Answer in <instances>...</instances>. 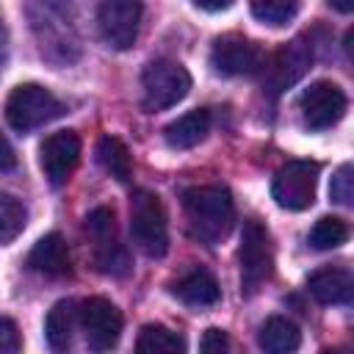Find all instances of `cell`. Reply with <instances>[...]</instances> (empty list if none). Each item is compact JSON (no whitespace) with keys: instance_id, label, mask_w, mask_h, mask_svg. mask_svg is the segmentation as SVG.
Segmentation results:
<instances>
[{"instance_id":"cell-16","label":"cell","mask_w":354,"mask_h":354,"mask_svg":"<svg viewBox=\"0 0 354 354\" xmlns=\"http://www.w3.org/2000/svg\"><path fill=\"white\" fill-rule=\"evenodd\" d=\"M77 310L72 299H61L50 307L44 318V337L53 354H72V332H75Z\"/></svg>"},{"instance_id":"cell-17","label":"cell","mask_w":354,"mask_h":354,"mask_svg":"<svg viewBox=\"0 0 354 354\" xmlns=\"http://www.w3.org/2000/svg\"><path fill=\"white\" fill-rule=\"evenodd\" d=\"M207 130H210V111L194 108V111L177 116L174 122H169L166 130H163V138L174 149H191L199 141H205Z\"/></svg>"},{"instance_id":"cell-20","label":"cell","mask_w":354,"mask_h":354,"mask_svg":"<svg viewBox=\"0 0 354 354\" xmlns=\"http://www.w3.org/2000/svg\"><path fill=\"white\" fill-rule=\"evenodd\" d=\"M133 354H185V337L163 324L141 326Z\"/></svg>"},{"instance_id":"cell-22","label":"cell","mask_w":354,"mask_h":354,"mask_svg":"<svg viewBox=\"0 0 354 354\" xmlns=\"http://www.w3.org/2000/svg\"><path fill=\"white\" fill-rule=\"evenodd\" d=\"M28 221V207L22 199H17L14 194H3L0 191V243H11Z\"/></svg>"},{"instance_id":"cell-11","label":"cell","mask_w":354,"mask_h":354,"mask_svg":"<svg viewBox=\"0 0 354 354\" xmlns=\"http://www.w3.org/2000/svg\"><path fill=\"white\" fill-rule=\"evenodd\" d=\"M97 22H100V33L108 47L130 50L138 36L141 6L133 0H105L97 8Z\"/></svg>"},{"instance_id":"cell-21","label":"cell","mask_w":354,"mask_h":354,"mask_svg":"<svg viewBox=\"0 0 354 354\" xmlns=\"http://www.w3.org/2000/svg\"><path fill=\"white\" fill-rule=\"evenodd\" d=\"M97 160L100 166L119 183H127L130 180V171H133V160H130V149L124 147L122 138L116 136H102L97 141Z\"/></svg>"},{"instance_id":"cell-29","label":"cell","mask_w":354,"mask_h":354,"mask_svg":"<svg viewBox=\"0 0 354 354\" xmlns=\"http://www.w3.org/2000/svg\"><path fill=\"white\" fill-rule=\"evenodd\" d=\"M194 6L202 8V11H224V8H230L232 3H230V0H224V3H202V0H196Z\"/></svg>"},{"instance_id":"cell-8","label":"cell","mask_w":354,"mask_h":354,"mask_svg":"<svg viewBox=\"0 0 354 354\" xmlns=\"http://www.w3.org/2000/svg\"><path fill=\"white\" fill-rule=\"evenodd\" d=\"M238 260H241V288H243V293H254V290L268 279L271 266H274L268 232H266V227H263L260 221H254V218L243 221Z\"/></svg>"},{"instance_id":"cell-5","label":"cell","mask_w":354,"mask_h":354,"mask_svg":"<svg viewBox=\"0 0 354 354\" xmlns=\"http://www.w3.org/2000/svg\"><path fill=\"white\" fill-rule=\"evenodd\" d=\"M86 235L94 243V257L102 274L124 277L130 271V257L116 238V216L111 207H94L86 216Z\"/></svg>"},{"instance_id":"cell-25","label":"cell","mask_w":354,"mask_h":354,"mask_svg":"<svg viewBox=\"0 0 354 354\" xmlns=\"http://www.w3.org/2000/svg\"><path fill=\"white\" fill-rule=\"evenodd\" d=\"M329 196H332L337 205H351V199H354V169H351L348 163H343V166L332 174Z\"/></svg>"},{"instance_id":"cell-24","label":"cell","mask_w":354,"mask_h":354,"mask_svg":"<svg viewBox=\"0 0 354 354\" xmlns=\"http://www.w3.org/2000/svg\"><path fill=\"white\" fill-rule=\"evenodd\" d=\"M296 11H299V6L296 3H285V0H257V3H252L254 19L266 22V25H274V28L288 25L296 17Z\"/></svg>"},{"instance_id":"cell-31","label":"cell","mask_w":354,"mask_h":354,"mask_svg":"<svg viewBox=\"0 0 354 354\" xmlns=\"http://www.w3.org/2000/svg\"><path fill=\"white\" fill-rule=\"evenodd\" d=\"M324 354H343L340 348H329V351H324Z\"/></svg>"},{"instance_id":"cell-4","label":"cell","mask_w":354,"mask_h":354,"mask_svg":"<svg viewBox=\"0 0 354 354\" xmlns=\"http://www.w3.org/2000/svg\"><path fill=\"white\" fill-rule=\"evenodd\" d=\"M141 88H144V97H141L144 108L149 113H155V111L177 105L191 91V75L183 64L158 58V61L147 64V69L141 75Z\"/></svg>"},{"instance_id":"cell-28","label":"cell","mask_w":354,"mask_h":354,"mask_svg":"<svg viewBox=\"0 0 354 354\" xmlns=\"http://www.w3.org/2000/svg\"><path fill=\"white\" fill-rule=\"evenodd\" d=\"M14 166H17V155H14L11 144H8V138L0 133V171H8Z\"/></svg>"},{"instance_id":"cell-1","label":"cell","mask_w":354,"mask_h":354,"mask_svg":"<svg viewBox=\"0 0 354 354\" xmlns=\"http://www.w3.org/2000/svg\"><path fill=\"white\" fill-rule=\"evenodd\" d=\"M183 207L191 224V232L205 241L216 243L221 241L232 221H235V205L227 188L221 185H194L183 194Z\"/></svg>"},{"instance_id":"cell-3","label":"cell","mask_w":354,"mask_h":354,"mask_svg":"<svg viewBox=\"0 0 354 354\" xmlns=\"http://www.w3.org/2000/svg\"><path fill=\"white\" fill-rule=\"evenodd\" d=\"M61 113H64L61 100L39 83H19L8 94V102H6V119L19 133H30V130L58 119Z\"/></svg>"},{"instance_id":"cell-10","label":"cell","mask_w":354,"mask_h":354,"mask_svg":"<svg viewBox=\"0 0 354 354\" xmlns=\"http://www.w3.org/2000/svg\"><path fill=\"white\" fill-rule=\"evenodd\" d=\"M301 119L310 130H326L337 124L348 108L346 91L332 80H315L310 88L301 91Z\"/></svg>"},{"instance_id":"cell-12","label":"cell","mask_w":354,"mask_h":354,"mask_svg":"<svg viewBox=\"0 0 354 354\" xmlns=\"http://www.w3.org/2000/svg\"><path fill=\"white\" fill-rule=\"evenodd\" d=\"M80 160V138L72 130H58L39 147V163L50 185H64Z\"/></svg>"},{"instance_id":"cell-2","label":"cell","mask_w":354,"mask_h":354,"mask_svg":"<svg viewBox=\"0 0 354 354\" xmlns=\"http://www.w3.org/2000/svg\"><path fill=\"white\" fill-rule=\"evenodd\" d=\"M130 235L138 252L147 257H163L169 249L166 210L152 191H136L130 202Z\"/></svg>"},{"instance_id":"cell-19","label":"cell","mask_w":354,"mask_h":354,"mask_svg":"<svg viewBox=\"0 0 354 354\" xmlns=\"http://www.w3.org/2000/svg\"><path fill=\"white\" fill-rule=\"evenodd\" d=\"M310 293L321 304H346L351 299V274L346 268H318L307 279Z\"/></svg>"},{"instance_id":"cell-23","label":"cell","mask_w":354,"mask_h":354,"mask_svg":"<svg viewBox=\"0 0 354 354\" xmlns=\"http://www.w3.org/2000/svg\"><path fill=\"white\" fill-rule=\"evenodd\" d=\"M346 238H348V227L337 216H321L315 221V227L310 230V246L318 252L337 249L340 243H346Z\"/></svg>"},{"instance_id":"cell-6","label":"cell","mask_w":354,"mask_h":354,"mask_svg":"<svg viewBox=\"0 0 354 354\" xmlns=\"http://www.w3.org/2000/svg\"><path fill=\"white\" fill-rule=\"evenodd\" d=\"M77 318L83 324L86 346L91 354H111L122 337V313L113 301L102 296H91L80 304Z\"/></svg>"},{"instance_id":"cell-18","label":"cell","mask_w":354,"mask_h":354,"mask_svg":"<svg viewBox=\"0 0 354 354\" xmlns=\"http://www.w3.org/2000/svg\"><path fill=\"white\" fill-rule=\"evenodd\" d=\"M257 343H260L263 354H296L301 346V332L293 321H288L282 315H271L260 324Z\"/></svg>"},{"instance_id":"cell-7","label":"cell","mask_w":354,"mask_h":354,"mask_svg":"<svg viewBox=\"0 0 354 354\" xmlns=\"http://www.w3.org/2000/svg\"><path fill=\"white\" fill-rule=\"evenodd\" d=\"M315 185H318V163L290 160L274 174L271 196L282 210H307L315 202Z\"/></svg>"},{"instance_id":"cell-14","label":"cell","mask_w":354,"mask_h":354,"mask_svg":"<svg viewBox=\"0 0 354 354\" xmlns=\"http://www.w3.org/2000/svg\"><path fill=\"white\" fill-rule=\"evenodd\" d=\"M171 293H174L183 304H188V307H210V304H216V301L221 299L218 279H216L207 268H202V266H196V268H191L188 274H183V277L171 285Z\"/></svg>"},{"instance_id":"cell-15","label":"cell","mask_w":354,"mask_h":354,"mask_svg":"<svg viewBox=\"0 0 354 354\" xmlns=\"http://www.w3.org/2000/svg\"><path fill=\"white\" fill-rule=\"evenodd\" d=\"M310 58H313V55H310V50H307V44H304L301 39L285 44V47L274 55V64H271V69H268L271 91H282V88H288L290 83H296V80L304 75V69L310 66Z\"/></svg>"},{"instance_id":"cell-30","label":"cell","mask_w":354,"mask_h":354,"mask_svg":"<svg viewBox=\"0 0 354 354\" xmlns=\"http://www.w3.org/2000/svg\"><path fill=\"white\" fill-rule=\"evenodd\" d=\"M6 50H8V33H6V25L0 19V64L6 61Z\"/></svg>"},{"instance_id":"cell-27","label":"cell","mask_w":354,"mask_h":354,"mask_svg":"<svg viewBox=\"0 0 354 354\" xmlns=\"http://www.w3.org/2000/svg\"><path fill=\"white\" fill-rule=\"evenodd\" d=\"M22 348V335H19V326L0 315V354H19Z\"/></svg>"},{"instance_id":"cell-9","label":"cell","mask_w":354,"mask_h":354,"mask_svg":"<svg viewBox=\"0 0 354 354\" xmlns=\"http://www.w3.org/2000/svg\"><path fill=\"white\" fill-rule=\"evenodd\" d=\"M210 66L218 75H227V77L254 75L263 66V50H260L257 41H252L241 33H227V36H218L213 41Z\"/></svg>"},{"instance_id":"cell-26","label":"cell","mask_w":354,"mask_h":354,"mask_svg":"<svg viewBox=\"0 0 354 354\" xmlns=\"http://www.w3.org/2000/svg\"><path fill=\"white\" fill-rule=\"evenodd\" d=\"M199 354H232V340L224 329L210 326L199 340Z\"/></svg>"},{"instance_id":"cell-13","label":"cell","mask_w":354,"mask_h":354,"mask_svg":"<svg viewBox=\"0 0 354 354\" xmlns=\"http://www.w3.org/2000/svg\"><path fill=\"white\" fill-rule=\"evenodd\" d=\"M28 266L50 279L66 277L69 274V252H66V241L58 232H50L44 238H39L28 254Z\"/></svg>"}]
</instances>
